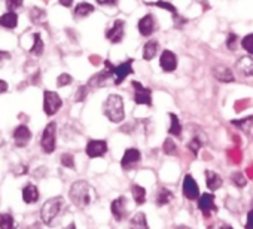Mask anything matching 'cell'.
I'll return each instance as SVG.
<instances>
[{
    "label": "cell",
    "mask_w": 253,
    "mask_h": 229,
    "mask_svg": "<svg viewBox=\"0 0 253 229\" xmlns=\"http://www.w3.org/2000/svg\"><path fill=\"white\" fill-rule=\"evenodd\" d=\"M225 45L229 51H235L240 45V38L234 33V32H229L228 36H226V40H225Z\"/></svg>",
    "instance_id": "34"
},
{
    "label": "cell",
    "mask_w": 253,
    "mask_h": 229,
    "mask_svg": "<svg viewBox=\"0 0 253 229\" xmlns=\"http://www.w3.org/2000/svg\"><path fill=\"white\" fill-rule=\"evenodd\" d=\"M5 60H11V54L6 51H0V61H5Z\"/></svg>",
    "instance_id": "45"
},
{
    "label": "cell",
    "mask_w": 253,
    "mask_h": 229,
    "mask_svg": "<svg viewBox=\"0 0 253 229\" xmlns=\"http://www.w3.org/2000/svg\"><path fill=\"white\" fill-rule=\"evenodd\" d=\"M110 211H112V216L115 217V220L121 222L126 217V198L125 196H118L116 199L112 201L110 204Z\"/></svg>",
    "instance_id": "15"
},
{
    "label": "cell",
    "mask_w": 253,
    "mask_h": 229,
    "mask_svg": "<svg viewBox=\"0 0 253 229\" xmlns=\"http://www.w3.org/2000/svg\"><path fill=\"white\" fill-rule=\"evenodd\" d=\"M213 76L219 82H223V83H232L235 80V76H234L232 70L225 67V66H216L213 69Z\"/></svg>",
    "instance_id": "18"
},
{
    "label": "cell",
    "mask_w": 253,
    "mask_h": 229,
    "mask_svg": "<svg viewBox=\"0 0 253 229\" xmlns=\"http://www.w3.org/2000/svg\"><path fill=\"white\" fill-rule=\"evenodd\" d=\"M60 161H61V165L63 167H66V168H75V158H73L72 153H63L61 158H60Z\"/></svg>",
    "instance_id": "37"
},
{
    "label": "cell",
    "mask_w": 253,
    "mask_h": 229,
    "mask_svg": "<svg viewBox=\"0 0 253 229\" xmlns=\"http://www.w3.org/2000/svg\"><path fill=\"white\" fill-rule=\"evenodd\" d=\"M69 198L78 208H85L92 201V188L85 180H78L72 185L69 191Z\"/></svg>",
    "instance_id": "2"
},
{
    "label": "cell",
    "mask_w": 253,
    "mask_h": 229,
    "mask_svg": "<svg viewBox=\"0 0 253 229\" xmlns=\"http://www.w3.org/2000/svg\"><path fill=\"white\" fill-rule=\"evenodd\" d=\"M220 229H234V228H232L231 225H226V223H223V225L220 226Z\"/></svg>",
    "instance_id": "47"
},
{
    "label": "cell",
    "mask_w": 253,
    "mask_h": 229,
    "mask_svg": "<svg viewBox=\"0 0 253 229\" xmlns=\"http://www.w3.org/2000/svg\"><path fill=\"white\" fill-rule=\"evenodd\" d=\"M32 140V131L27 125H18L14 130V142L17 148H26Z\"/></svg>",
    "instance_id": "16"
},
{
    "label": "cell",
    "mask_w": 253,
    "mask_h": 229,
    "mask_svg": "<svg viewBox=\"0 0 253 229\" xmlns=\"http://www.w3.org/2000/svg\"><path fill=\"white\" fill-rule=\"evenodd\" d=\"M206 143H207L206 134H197V136H194V137L191 139V142L188 143V149L192 152L194 156H197L198 152H200V149H201L203 145H206Z\"/></svg>",
    "instance_id": "25"
},
{
    "label": "cell",
    "mask_w": 253,
    "mask_h": 229,
    "mask_svg": "<svg viewBox=\"0 0 253 229\" xmlns=\"http://www.w3.org/2000/svg\"><path fill=\"white\" fill-rule=\"evenodd\" d=\"M183 195L186 199L192 201V199H198L200 198V188H198V183L197 180L191 176V174H186L185 179H183Z\"/></svg>",
    "instance_id": "13"
},
{
    "label": "cell",
    "mask_w": 253,
    "mask_h": 229,
    "mask_svg": "<svg viewBox=\"0 0 253 229\" xmlns=\"http://www.w3.org/2000/svg\"><path fill=\"white\" fill-rule=\"evenodd\" d=\"M158 51H160V42H158V40H155V39L148 40V42L145 43V46H143L142 57H143V60L151 61V60H154V58L157 57Z\"/></svg>",
    "instance_id": "19"
},
{
    "label": "cell",
    "mask_w": 253,
    "mask_h": 229,
    "mask_svg": "<svg viewBox=\"0 0 253 229\" xmlns=\"http://www.w3.org/2000/svg\"><path fill=\"white\" fill-rule=\"evenodd\" d=\"M133 63H134V60H133V58H128L126 61H124V63L115 66V69H113V77H115L113 82H115V85L122 83L130 75L134 73V70H133Z\"/></svg>",
    "instance_id": "8"
},
{
    "label": "cell",
    "mask_w": 253,
    "mask_h": 229,
    "mask_svg": "<svg viewBox=\"0 0 253 229\" xmlns=\"http://www.w3.org/2000/svg\"><path fill=\"white\" fill-rule=\"evenodd\" d=\"M160 67L166 73H173L177 69V55L170 49H164L160 55Z\"/></svg>",
    "instance_id": "11"
},
{
    "label": "cell",
    "mask_w": 253,
    "mask_h": 229,
    "mask_svg": "<svg viewBox=\"0 0 253 229\" xmlns=\"http://www.w3.org/2000/svg\"><path fill=\"white\" fill-rule=\"evenodd\" d=\"M163 151L166 155H176L177 153V146L173 142V139H166V142L163 145Z\"/></svg>",
    "instance_id": "36"
},
{
    "label": "cell",
    "mask_w": 253,
    "mask_h": 229,
    "mask_svg": "<svg viewBox=\"0 0 253 229\" xmlns=\"http://www.w3.org/2000/svg\"><path fill=\"white\" fill-rule=\"evenodd\" d=\"M95 2L100 6H116L119 0H95Z\"/></svg>",
    "instance_id": "42"
},
{
    "label": "cell",
    "mask_w": 253,
    "mask_h": 229,
    "mask_svg": "<svg viewBox=\"0 0 253 229\" xmlns=\"http://www.w3.org/2000/svg\"><path fill=\"white\" fill-rule=\"evenodd\" d=\"M73 82V77L69 75V73H61L58 77H57V86L63 88V86H67Z\"/></svg>",
    "instance_id": "38"
},
{
    "label": "cell",
    "mask_w": 253,
    "mask_h": 229,
    "mask_svg": "<svg viewBox=\"0 0 253 229\" xmlns=\"http://www.w3.org/2000/svg\"><path fill=\"white\" fill-rule=\"evenodd\" d=\"M23 199L26 204H36L39 201V191L33 183H29L23 189Z\"/></svg>",
    "instance_id": "22"
},
{
    "label": "cell",
    "mask_w": 253,
    "mask_h": 229,
    "mask_svg": "<svg viewBox=\"0 0 253 229\" xmlns=\"http://www.w3.org/2000/svg\"><path fill=\"white\" fill-rule=\"evenodd\" d=\"M94 11H95L94 5H91V3H88V2H81V3H78L76 8L73 9V15H75V18L82 20V18L89 17Z\"/></svg>",
    "instance_id": "23"
},
{
    "label": "cell",
    "mask_w": 253,
    "mask_h": 229,
    "mask_svg": "<svg viewBox=\"0 0 253 229\" xmlns=\"http://www.w3.org/2000/svg\"><path fill=\"white\" fill-rule=\"evenodd\" d=\"M231 180H232V183L237 186V188H244L246 186V183H247V180H246V177L241 174V173H234L232 176H231Z\"/></svg>",
    "instance_id": "39"
},
{
    "label": "cell",
    "mask_w": 253,
    "mask_h": 229,
    "mask_svg": "<svg viewBox=\"0 0 253 229\" xmlns=\"http://www.w3.org/2000/svg\"><path fill=\"white\" fill-rule=\"evenodd\" d=\"M58 2H60V5L64 6V8H70V6L73 5V0H58Z\"/></svg>",
    "instance_id": "46"
},
{
    "label": "cell",
    "mask_w": 253,
    "mask_h": 229,
    "mask_svg": "<svg viewBox=\"0 0 253 229\" xmlns=\"http://www.w3.org/2000/svg\"><path fill=\"white\" fill-rule=\"evenodd\" d=\"M173 198H174V195H173L171 191H169V189H166V188H160V191H158V193H157V198H155V202H157L160 207H163V205H167L169 202H171Z\"/></svg>",
    "instance_id": "27"
},
{
    "label": "cell",
    "mask_w": 253,
    "mask_h": 229,
    "mask_svg": "<svg viewBox=\"0 0 253 229\" xmlns=\"http://www.w3.org/2000/svg\"><path fill=\"white\" fill-rule=\"evenodd\" d=\"M241 48L253 57V33H249L241 39Z\"/></svg>",
    "instance_id": "35"
},
{
    "label": "cell",
    "mask_w": 253,
    "mask_h": 229,
    "mask_svg": "<svg viewBox=\"0 0 253 229\" xmlns=\"http://www.w3.org/2000/svg\"><path fill=\"white\" fill-rule=\"evenodd\" d=\"M169 118H170V127H169V134L173 137H180L182 136V124L177 118V114L170 112L169 113Z\"/></svg>",
    "instance_id": "24"
},
{
    "label": "cell",
    "mask_w": 253,
    "mask_h": 229,
    "mask_svg": "<svg viewBox=\"0 0 253 229\" xmlns=\"http://www.w3.org/2000/svg\"><path fill=\"white\" fill-rule=\"evenodd\" d=\"M33 39H35V42H33V46L30 48V54L32 55H36V57H41L43 54V51H45V43L42 40L41 33H35L33 35Z\"/></svg>",
    "instance_id": "30"
},
{
    "label": "cell",
    "mask_w": 253,
    "mask_h": 229,
    "mask_svg": "<svg viewBox=\"0 0 253 229\" xmlns=\"http://www.w3.org/2000/svg\"><path fill=\"white\" fill-rule=\"evenodd\" d=\"M133 88H134V103L137 106H148L152 107V89L142 85L137 80L131 82Z\"/></svg>",
    "instance_id": "6"
},
{
    "label": "cell",
    "mask_w": 253,
    "mask_h": 229,
    "mask_svg": "<svg viewBox=\"0 0 253 229\" xmlns=\"http://www.w3.org/2000/svg\"><path fill=\"white\" fill-rule=\"evenodd\" d=\"M130 229H149L146 214L142 213V211H139L137 214H134L133 219L130 220Z\"/></svg>",
    "instance_id": "26"
},
{
    "label": "cell",
    "mask_w": 253,
    "mask_h": 229,
    "mask_svg": "<svg viewBox=\"0 0 253 229\" xmlns=\"http://www.w3.org/2000/svg\"><path fill=\"white\" fill-rule=\"evenodd\" d=\"M232 125H235L238 130L244 131V133H249L253 127V114L252 116H247V118H243V119H234L231 121Z\"/></svg>",
    "instance_id": "32"
},
{
    "label": "cell",
    "mask_w": 253,
    "mask_h": 229,
    "mask_svg": "<svg viewBox=\"0 0 253 229\" xmlns=\"http://www.w3.org/2000/svg\"><path fill=\"white\" fill-rule=\"evenodd\" d=\"M106 39L113 43V45H118L122 42L124 36H125V21L124 20H115L113 24L106 30Z\"/></svg>",
    "instance_id": "7"
},
{
    "label": "cell",
    "mask_w": 253,
    "mask_h": 229,
    "mask_svg": "<svg viewBox=\"0 0 253 229\" xmlns=\"http://www.w3.org/2000/svg\"><path fill=\"white\" fill-rule=\"evenodd\" d=\"M103 114L113 124L122 122L125 119L124 98L118 94H110L103 103Z\"/></svg>",
    "instance_id": "1"
},
{
    "label": "cell",
    "mask_w": 253,
    "mask_h": 229,
    "mask_svg": "<svg viewBox=\"0 0 253 229\" xmlns=\"http://www.w3.org/2000/svg\"><path fill=\"white\" fill-rule=\"evenodd\" d=\"M29 17H30V21L33 24H43L46 21V12L38 6L32 8V11L29 12Z\"/></svg>",
    "instance_id": "29"
},
{
    "label": "cell",
    "mask_w": 253,
    "mask_h": 229,
    "mask_svg": "<svg viewBox=\"0 0 253 229\" xmlns=\"http://www.w3.org/2000/svg\"><path fill=\"white\" fill-rule=\"evenodd\" d=\"M176 229H191V228L186 225H179V226H176Z\"/></svg>",
    "instance_id": "48"
},
{
    "label": "cell",
    "mask_w": 253,
    "mask_h": 229,
    "mask_svg": "<svg viewBox=\"0 0 253 229\" xmlns=\"http://www.w3.org/2000/svg\"><path fill=\"white\" fill-rule=\"evenodd\" d=\"M146 5H149V6H157V8H161V9H164V11H169L171 15H177V14H179V12H177V8H176L173 3L167 2V0H157V2H146Z\"/></svg>",
    "instance_id": "31"
},
{
    "label": "cell",
    "mask_w": 253,
    "mask_h": 229,
    "mask_svg": "<svg viewBox=\"0 0 253 229\" xmlns=\"http://www.w3.org/2000/svg\"><path fill=\"white\" fill-rule=\"evenodd\" d=\"M18 26V15L14 11H8L6 14L0 15V27L6 30H14Z\"/></svg>",
    "instance_id": "21"
},
{
    "label": "cell",
    "mask_w": 253,
    "mask_h": 229,
    "mask_svg": "<svg viewBox=\"0 0 253 229\" xmlns=\"http://www.w3.org/2000/svg\"><path fill=\"white\" fill-rule=\"evenodd\" d=\"M85 152L89 158H103L107 153V142L106 140H89L86 143Z\"/></svg>",
    "instance_id": "12"
},
{
    "label": "cell",
    "mask_w": 253,
    "mask_h": 229,
    "mask_svg": "<svg viewBox=\"0 0 253 229\" xmlns=\"http://www.w3.org/2000/svg\"><path fill=\"white\" fill-rule=\"evenodd\" d=\"M137 29H139V33L143 36V38H151L155 30H157V21H155V17L152 14H146L143 15L140 20H139V24H137Z\"/></svg>",
    "instance_id": "10"
},
{
    "label": "cell",
    "mask_w": 253,
    "mask_h": 229,
    "mask_svg": "<svg viewBox=\"0 0 253 229\" xmlns=\"http://www.w3.org/2000/svg\"><path fill=\"white\" fill-rule=\"evenodd\" d=\"M198 208L201 210V213L209 217L211 213L217 211L216 202H214V196L211 193H201L198 198Z\"/></svg>",
    "instance_id": "14"
},
{
    "label": "cell",
    "mask_w": 253,
    "mask_h": 229,
    "mask_svg": "<svg viewBox=\"0 0 253 229\" xmlns=\"http://www.w3.org/2000/svg\"><path fill=\"white\" fill-rule=\"evenodd\" d=\"M206 183H207V188L214 192V191H219L223 185V180L222 177L216 173V171H211V170H206Z\"/></svg>",
    "instance_id": "20"
},
{
    "label": "cell",
    "mask_w": 253,
    "mask_h": 229,
    "mask_svg": "<svg viewBox=\"0 0 253 229\" xmlns=\"http://www.w3.org/2000/svg\"><path fill=\"white\" fill-rule=\"evenodd\" d=\"M252 208H253V202H252Z\"/></svg>",
    "instance_id": "50"
},
{
    "label": "cell",
    "mask_w": 253,
    "mask_h": 229,
    "mask_svg": "<svg viewBox=\"0 0 253 229\" xmlns=\"http://www.w3.org/2000/svg\"><path fill=\"white\" fill-rule=\"evenodd\" d=\"M235 67L240 75H243L246 77H252L253 76V57L252 55L240 57L235 63Z\"/></svg>",
    "instance_id": "17"
},
{
    "label": "cell",
    "mask_w": 253,
    "mask_h": 229,
    "mask_svg": "<svg viewBox=\"0 0 253 229\" xmlns=\"http://www.w3.org/2000/svg\"><path fill=\"white\" fill-rule=\"evenodd\" d=\"M61 106H63V100L57 92L49 91V89H46L43 92V110H45L46 116H54V114L61 109Z\"/></svg>",
    "instance_id": "5"
},
{
    "label": "cell",
    "mask_w": 253,
    "mask_h": 229,
    "mask_svg": "<svg viewBox=\"0 0 253 229\" xmlns=\"http://www.w3.org/2000/svg\"><path fill=\"white\" fill-rule=\"evenodd\" d=\"M246 229H253V208L247 213V219H246Z\"/></svg>",
    "instance_id": "43"
},
{
    "label": "cell",
    "mask_w": 253,
    "mask_h": 229,
    "mask_svg": "<svg viewBox=\"0 0 253 229\" xmlns=\"http://www.w3.org/2000/svg\"><path fill=\"white\" fill-rule=\"evenodd\" d=\"M131 193H133L134 202H136L137 205H142V204L146 202V189H145L143 186L134 183V185L131 186Z\"/></svg>",
    "instance_id": "28"
},
{
    "label": "cell",
    "mask_w": 253,
    "mask_h": 229,
    "mask_svg": "<svg viewBox=\"0 0 253 229\" xmlns=\"http://www.w3.org/2000/svg\"><path fill=\"white\" fill-rule=\"evenodd\" d=\"M0 229H17V223L12 214L0 213Z\"/></svg>",
    "instance_id": "33"
},
{
    "label": "cell",
    "mask_w": 253,
    "mask_h": 229,
    "mask_svg": "<svg viewBox=\"0 0 253 229\" xmlns=\"http://www.w3.org/2000/svg\"><path fill=\"white\" fill-rule=\"evenodd\" d=\"M5 3H6L8 11H17L18 8L23 6L24 0H5Z\"/></svg>",
    "instance_id": "41"
},
{
    "label": "cell",
    "mask_w": 253,
    "mask_h": 229,
    "mask_svg": "<svg viewBox=\"0 0 253 229\" xmlns=\"http://www.w3.org/2000/svg\"><path fill=\"white\" fill-rule=\"evenodd\" d=\"M41 148L45 153H52L57 148V124L49 122L41 137Z\"/></svg>",
    "instance_id": "4"
},
{
    "label": "cell",
    "mask_w": 253,
    "mask_h": 229,
    "mask_svg": "<svg viewBox=\"0 0 253 229\" xmlns=\"http://www.w3.org/2000/svg\"><path fill=\"white\" fill-rule=\"evenodd\" d=\"M142 159V153L139 149L136 148H128L125 152H124V156L121 159V167L124 170H133L139 165Z\"/></svg>",
    "instance_id": "9"
},
{
    "label": "cell",
    "mask_w": 253,
    "mask_h": 229,
    "mask_svg": "<svg viewBox=\"0 0 253 229\" xmlns=\"http://www.w3.org/2000/svg\"><path fill=\"white\" fill-rule=\"evenodd\" d=\"M64 229H76V225H75V223H70V225H69L67 228H64Z\"/></svg>",
    "instance_id": "49"
},
{
    "label": "cell",
    "mask_w": 253,
    "mask_h": 229,
    "mask_svg": "<svg viewBox=\"0 0 253 229\" xmlns=\"http://www.w3.org/2000/svg\"><path fill=\"white\" fill-rule=\"evenodd\" d=\"M8 82L6 80H2V79H0V94H3V92H6L8 91Z\"/></svg>",
    "instance_id": "44"
},
{
    "label": "cell",
    "mask_w": 253,
    "mask_h": 229,
    "mask_svg": "<svg viewBox=\"0 0 253 229\" xmlns=\"http://www.w3.org/2000/svg\"><path fill=\"white\" fill-rule=\"evenodd\" d=\"M64 207V199L63 196H54L49 198L41 208V220L42 223L51 226L54 223V220L60 216L61 210Z\"/></svg>",
    "instance_id": "3"
},
{
    "label": "cell",
    "mask_w": 253,
    "mask_h": 229,
    "mask_svg": "<svg viewBox=\"0 0 253 229\" xmlns=\"http://www.w3.org/2000/svg\"><path fill=\"white\" fill-rule=\"evenodd\" d=\"M88 89H89V86H88V85H82V86H79V88H78V91H76V94H75V100H76L78 103L84 101V100L86 98V95H88Z\"/></svg>",
    "instance_id": "40"
}]
</instances>
